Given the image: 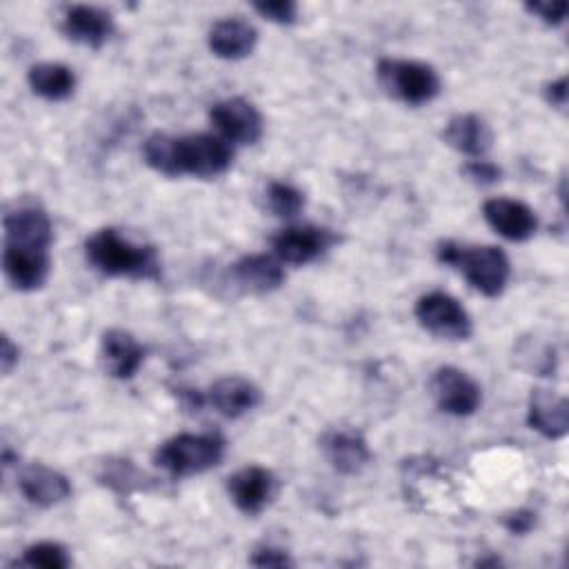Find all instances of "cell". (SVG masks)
<instances>
[{
	"instance_id": "24",
	"label": "cell",
	"mask_w": 569,
	"mask_h": 569,
	"mask_svg": "<svg viewBox=\"0 0 569 569\" xmlns=\"http://www.w3.org/2000/svg\"><path fill=\"white\" fill-rule=\"evenodd\" d=\"M144 162L164 176H178V138L151 133L142 144Z\"/></svg>"
},
{
	"instance_id": "16",
	"label": "cell",
	"mask_w": 569,
	"mask_h": 569,
	"mask_svg": "<svg viewBox=\"0 0 569 569\" xmlns=\"http://www.w3.org/2000/svg\"><path fill=\"white\" fill-rule=\"evenodd\" d=\"M18 489L20 493L38 505V507H53L71 496V485L67 476L60 471L44 467V465H29L18 476Z\"/></svg>"
},
{
	"instance_id": "31",
	"label": "cell",
	"mask_w": 569,
	"mask_h": 569,
	"mask_svg": "<svg viewBox=\"0 0 569 569\" xmlns=\"http://www.w3.org/2000/svg\"><path fill=\"white\" fill-rule=\"evenodd\" d=\"M502 525L513 536H525L536 525V513L531 509H516L502 518Z\"/></svg>"
},
{
	"instance_id": "17",
	"label": "cell",
	"mask_w": 569,
	"mask_h": 569,
	"mask_svg": "<svg viewBox=\"0 0 569 569\" xmlns=\"http://www.w3.org/2000/svg\"><path fill=\"white\" fill-rule=\"evenodd\" d=\"M51 220L40 207H20L4 216V244L49 249Z\"/></svg>"
},
{
	"instance_id": "25",
	"label": "cell",
	"mask_w": 569,
	"mask_h": 569,
	"mask_svg": "<svg viewBox=\"0 0 569 569\" xmlns=\"http://www.w3.org/2000/svg\"><path fill=\"white\" fill-rule=\"evenodd\" d=\"M267 207L278 218H293L305 207V193L289 182H269L264 193Z\"/></svg>"
},
{
	"instance_id": "19",
	"label": "cell",
	"mask_w": 569,
	"mask_h": 569,
	"mask_svg": "<svg viewBox=\"0 0 569 569\" xmlns=\"http://www.w3.org/2000/svg\"><path fill=\"white\" fill-rule=\"evenodd\" d=\"M209 49L222 60H240L247 58L258 42V31L253 24L240 18L218 20L209 29Z\"/></svg>"
},
{
	"instance_id": "32",
	"label": "cell",
	"mask_w": 569,
	"mask_h": 569,
	"mask_svg": "<svg viewBox=\"0 0 569 569\" xmlns=\"http://www.w3.org/2000/svg\"><path fill=\"white\" fill-rule=\"evenodd\" d=\"M16 365H18V347H16V345L11 342V338L4 333V336H2V347H0V367H2V373L9 376Z\"/></svg>"
},
{
	"instance_id": "7",
	"label": "cell",
	"mask_w": 569,
	"mask_h": 569,
	"mask_svg": "<svg viewBox=\"0 0 569 569\" xmlns=\"http://www.w3.org/2000/svg\"><path fill=\"white\" fill-rule=\"evenodd\" d=\"M429 387H431V396H433L436 405L440 407V411H445L449 416H458V418L471 416L482 402L478 382L473 378H469L458 367L436 369Z\"/></svg>"
},
{
	"instance_id": "1",
	"label": "cell",
	"mask_w": 569,
	"mask_h": 569,
	"mask_svg": "<svg viewBox=\"0 0 569 569\" xmlns=\"http://www.w3.org/2000/svg\"><path fill=\"white\" fill-rule=\"evenodd\" d=\"M87 260L93 269L111 278H156L160 260L153 247L136 244L116 229L96 231L84 244Z\"/></svg>"
},
{
	"instance_id": "30",
	"label": "cell",
	"mask_w": 569,
	"mask_h": 569,
	"mask_svg": "<svg viewBox=\"0 0 569 569\" xmlns=\"http://www.w3.org/2000/svg\"><path fill=\"white\" fill-rule=\"evenodd\" d=\"M249 562L256 565V567H289V565H293L291 558H289V553H287L284 549H280V547H269V545H267V547H258V549L251 553Z\"/></svg>"
},
{
	"instance_id": "10",
	"label": "cell",
	"mask_w": 569,
	"mask_h": 569,
	"mask_svg": "<svg viewBox=\"0 0 569 569\" xmlns=\"http://www.w3.org/2000/svg\"><path fill=\"white\" fill-rule=\"evenodd\" d=\"M49 249L22 247V244H4L2 251V269L7 280L18 291H36L49 278Z\"/></svg>"
},
{
	"instance_id": "29",
	"label": "cell",
	"mask_w": 569,
	"mask_h": 569,
	"mask_svg": "<svg viewBox=\"0 0 569 569\" xmlns=\"http://www.w3.org/2000/svg\"><path fill=\"white\" fill-rule=\"evenodd\" d=\"M525 9L551 27H558L567 16V2H527Z\"/></svg>"
},
{
	"instance_id": "27",
	"label": "cell",
	"mask_w": 569,
	"mask_h": 569,
	"mask_svg": "<svg viewBox=\"0 0 569 569\" xmlns=\"http://www.w3.org/2000/svg\"><path fill=\"white\" fill-rule=\"evenodd\" d=\"M253 9L276 22V24H291L298 18V4L291 0H269V2H253Z\"/></svg>"
},
{
	"instance_id": "23",
	"label": "cell",
	"mask_w": 569,
	"mask_h": 569,
	"mask_svg": "<svg viewBox=\"0 0 569 569\" xmlns=\"http://www.w3.org/2000/svg\"><path fill=\"white\" fill-rule=\"evenodd\" d=\"M29 87L44 100L58 102L67 100L76 89V73L60 62H40L33 64L27 73Z\"/></svg>"
},
{
	"instance_id": "21",
	"label": "cell",
	"mask_w": 569,
	"mask_h": 569,
	"mask_svg": "<svg viewBox=\"0 0 569 569\" xmlns=\"http://www.w3.org/2000/svg\"><path fill=\"white\" fill-rule=\"evenodd\" d=\"M207 400L224 418H240L258 407L260 391L258 387L240 376H227L211 385Z\"/></svg>"
},
{
	"instance_id": "28",
	"label": "cell",
	"mask_w": 569,
	"mask_h": 569,
	"mask_svg": "<svg viewBox=\"0 0 569 569\" xmlns=\"http://www.w3.org/2000/svg\"><path fill=\"white\" fill-rule=\"evenodd\" d=\"M462 173H465L471 182L482 184V187L498 182L500 176H502V171H500L498 164H493V162H489V160H480V158L467 162V164L462 167Z\"/></svg>"
},
{
	"instance_id": "14",
	"label": "cell",
	"mask_w": 569,
	"mask_h": 569,
	"mask_svg": "<svg viewBox=\"0 0 569 569\" xmlns=\"http://www.w3.org/2000/svg\"><path fill=\"white\" fill-rule=\"evenodd\" d=\"M62 33L84 47H102L113 33V18L109 11L93 4H73L62 20Z\"/></svg>"
},
{
	"instance_id": "13",
	"label": "cell",
	"mask_w": 569,
	"mask_h": 569,
	"mask_svg": "<svg viewBox=\"0 0 569 569\" xmlns=\"http://www.w3.org/2000/svg\"><path fill=\"white\" fill-rule=\"evenodd\" d=\"M322 451H325V458L329 460V465L338 473H345V476L360 473L371 460L367 440L362 438L360 431L349 429V427L327 431L322 436Z\"/></svg>"
},
{
	"instance_id": "26",
	"label": "cell",
	"mask_w": 569,
	"mask_h": 569,
	"mask_svg": "<svg viewBox=\"0 0 569 569\" xmlns=\"http://www.w3.org/2000/svg\"><path fill=\"white\" fill-rule=\"evenodd\" d=\"M20 562L27 567H40V569H67L71 565V558L60 542L42 540V542L29 545L22 551Z\"/></svg>"
},
{
	"instance_id": "3",
	"label": "cell",
	"mask_w": 569,
	"mask_h": 569,
	"mask_svg": "<svg viewBox=\"0 0 569 569\" xmlns=\"http://www.w3.org/2000/svg\"><path fill=\"white\" fill-rule=\"evenodd\" d=\"M224 456V440L218 433H178L164 440L153 460L176 478L196 476L216 467Z\"/></svg>"
},
{
	"instance_id": "22",
	"label": "cell",
	"mask_w": 569,
	"mask_h": 569,
	"mask_svg": "<svg viewBox=\"0 0 569 569\" xmlns=\"http://www.w3.org/2000/svg\"><path fill=\"white\" fill-rule=\"evenodd\" d=\"M442 138L456 151H460L465 156H476V158L487 153L491 147V140H493L489 124L476 113L453 116L445 124Z\"/></svg>"
},
{
	"instance_id": "12",
	"label": "cell",
	"mask_w": 569,
	"mask_h": 569,
	"mask_svg": "<svg viewBox=\"0 0 569 569\" xmlns=\"http://www.w3.org/2000/svg\"><path fill=\"white\" fill-rule=\"evenodd\" d=\"M227 489L233 505L242 513L256 516L271 502L276 493V478L269 469L260 465H249L238 469L233 476H229Z\"/></svg>"
},
{
	"instance_id": "6",
	"label": "cell",
	"mask_w": 569,
	"mask_h": 569,
	"mask_svg": "<svg viewBox=\"0 0 569 569\" xmlns=\"http://www.w3.org/2000/svg\"><path fill=\"white\" fill-rule=\"evenodd\" d=\"M416 318L422 329L445 340H467L471 336L467 309L445 291H431L418 298Z\"/></svg>"
},
{
	"instance_id": "5",
	"label": "cell",
	"mask_w": 569,
	"mask_h": 569,
	"mask_svg": "<svg viewBox=\"0 0 569 569\" xmlns=\"http://www.w3.org/2000/svg\"><path fill=\"white\" fill-rule=\"evenodd\" d=\"M231 144L213 133H191L178 138V176L213 178L231 167Z\"/></svg>"
},
{
	"instance_id": "33",
	"label": "cell",
	"mask_w": 569,
	"mask_h": 569,
	"mask_svg": "<svg viewBox=\"0 0 569 569\" xmlns=\"http://www.w3.org/2000/svg\"><path fill=\"white\" fill-rule=\"evenodd\" d=\"M545 96H547V100H549L553 107L565 109V104H567V78L562 76V78L549 82V84L545 87Z\"/></svg>"
},
{
	"instance_id": "15",
	"label": "cell",
	"mask_w": 569,
	"mask_h": 569,
	"mask_svg": "<svg viewBox=\"0 0 569 569\" xmlns=\"http://www.w3.org/2000/svg\"><path fill=\"white\" fill-rule=\"evenodd\" d=\"M100 360L109 376L127 380L136 376L144 360L142 345L124 329H109L100 340Z\"/></svg>"
},
{
	"instance_id": "4",
	"label": "cell",
	"mask_w": 569,
	"mask_h": 569,
	"mask_svg": "<svg viewBox=\"0 0 569 569\" xmlns=\"http://www.w3.org/2000/svg\"><path fill=\"white\" fill-rule=\"evenodd\" d=\"M376 73L382 89L405 104H425L440 93L436 69L418 60L382 58Z\"/></svg>"
},
{
	"instance_id": "9",
	"label": "cell",
	"mask_w": 569,
	"mask_h": 569,
	"mask_svg": "<svg viewBox=\"0 0 569 569\" xmlns=\"http://www.w3.org/2000/svg\"><path fill=\"white\" fill-rule=\"evenodd\" d=\"M333 233L322 227H287L271 238L273 253L287 264H307L333 244Z\"/></svg>"
},
{
	"instance_id": "2",
	"label": "cell",
	"mask_w": 569,
	"mask_h": 569,
	"mask_svg": "<svg viewBox=\"0 0 569 569\" xmlns=\"http://www.w3.org/2000/svg\"><path fill=\"white\" fill-rule=\"evenodd\" d=\"M438 260L458 269L467 282L487 298H498L509 282V258L493 244L465 247L453 240L438 244Z\"/></svg>"
},
{
	"instance_id": "20",
	"label": "cell",
	"mask_w": 569,
	"mask_h": 569,
	"mask_svg": "<svg viewBox=\"0 0 569 569\" xmlns=\"http://www.w3.org/2000/svg\"><path fill=\"white\" fill-rule=\"evenodd\" d=\"M231 276L242 289L251 293H271L284 282L282 262L276 256L267 253L242 256L231 267Z\"/></svg>"
},
{
	"instance_id": "18",
	"label": "cell",
	"mask_w": 569,
	"mask_h": 569,
	"mask_svg": "<svg viewBox=\"0 0 569 569\" xmlns=\"http://www.w3.org/2000/svg\"><path fill=\"white\" fill-rule=\"evenodd\" d=\"M527 422L531 429L549 440H558L569 429V402L565 396H556L547 389H536L529 400Z\"/></svg>"
},
{
	"instance_id": "8",
	"label": "cell",
	"mask_w": 569,
	"mask_h": 569,
	"mask_svg": "<svg viewBox=\"0 0 569 569\" xmlns=\"http://www.w3.org/2000/svg\"><path fill=\"white\" fill-rule=\"evenodd\" d=\"M209 118L220 138L236 144H256L262 136V116L244 98H227L211 107Z\"/></svg>"
},
{
	"instance_id": "11",
	"label": "cell",
	"mask_w": 569,
	"mask_h": 569,
	"mask_svg": "<svg viewBox=\"0 0 569 569\" xmlns=\"http://www.w3.org/2000/svg\"><path fill=\"white\" fill-rule=\"evenodd\" d=\"M487 224L511 242L529 240L538 229V218L531 207L511 198H491L482 204Z\"/></svg>"
}]
</instances>
